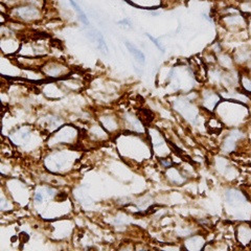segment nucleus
<instances>
[{"instance_id": "f257e3e1", "label": "nucleus", "mask_w": 251, "mask_h": 251, "mask_svg": "<svg viewBox=\"0 0 251 251\" xmlns=\"http://www.w3.org/2000/svg\"><path fill=\"white\" fill-rule=\"evenodd\" d=\"M11 12L16 14V18L22 20V21H36L41 18V12L40 10L36 7L35 5H21L17 6L15 9H12Z\"/></svg>"}, {"instance_id": "f03ea898", "label": "nucleus", "mask_w": 251, "mask_h": 251, "mask_svg": "<svg viewBox=\"0 0 251 251\" xmlns=\"http://www.w3.org/2000/svg\"><path fill=\"white\" fill-rule=\"evenodd\" d=\"M125 45L127 46L128 50L133 54V56L135 57L137 62H139L140 64H145V63H146V56H145V53L143 51L137 50L136 47L133 45L132 43H130L129 41H125Z\"/></svg>"}, {"instance_id": "7ed1b4c3", "label": "nucleus", "mask_w": 251, "mask_h": 251, "mask_svg": "<svg viewBox=\"0 0 251 251\" xmlns=\"http://www.w3.org/2000/svg\"><path fill=\"white\" fill-rule=\"evenodd\" d=\"M70 4L73 5V7L75 9V11L76 12V14L78 15V17H80L81 21L84 23L85 25H89V20L87 18V16H86V14L84 13V11L81 9V6L77 4V2L75 1V0H69Z\"/></svg>"}, {"instance_id": "20e7f679", "label": "nucleus", "mask_w": 251, "mask_h": 251, "mask_svg": "<svg viewBox=\"0 0 251 251\" xmlns=\"http://www.w3.org/2000/svg\"><path fill=\"white\" fill-rule=\"evenodd\" d=\"M241 86H242V90H244L245 93H251V76L249 75L242 74Z\"/></svg>"}, {"instance_id": "39448f33", "label": "nucleus", "mask_w": 251, "mask_h": 251, "mask_svg": "<svg viewBox=\"0 0 251 251\" xmlns=\"http://www.w3.org/2000/svg\"><path fill=\"white\" fill-rule=\"evenodd\" d=\"M217 61H225V60H224V54L218 53V54H217ZM226 63H227V65L229 66V68L231 69L232 66H233V64H234V61H233V59H232L231 57H229L228 59L226 60Z\"/></svg>"}, {"instance_id": "423d86ee", "label": "nucleus", "mask_w": 251, "mask_h": 251, "mask_svg": "<svg viewBox=\"0 0 251 251\" xmlns=\"http://www.w3.org/2000/svg\"><path fill=\"white\" fill-rule=\"evenodd\" d=\"M147 37L149 38V39H150V40L156 45V47H157V49H158V50H160L162 52L164 51V50H163V47L161 46V44H160V42H158V40H157V39H155V38H153L152 36H150V35H149V34H147Z\"/></svg>"}]
</instances>
